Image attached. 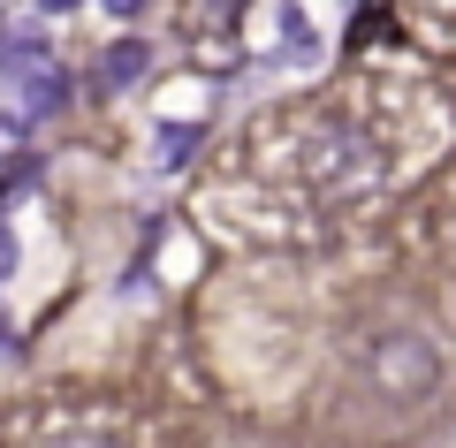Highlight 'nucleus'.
<instances>
[{"mask_svg": "<svg viewBox=\"0 0 456 448\" xmlns=\"http://www.w3.org/2000/svg\"><path fill=\"white\" fill-rule=\"evenodd\" d=\"M38 8H46V16H69V8H77V0H38Z\"/></svg>", "mask_w": 456, "mask_h": 448, "instance_id": "nucleus-8", "label": "nucleus"}, {"mask_svg": "<svg viewBox=\"0 0 456 448\" xmlns=\"http://www.w3.org/2000/svg\"><path fill=\"white\" fill-rule=\"evenodd\" d=\"M23 144H31V114H8V107H0V152H23Z\"/></svg>", "mask_w": 456, "mask_h": 448, "instance_id": "nucleus-5", "label": "nucleus"}, {"mask_svg": "<svg viewBox=\"0 0 456 448\" xmlns=\"http://www.w3.org/2000/svg\"><path fill=\"white\" fill-rule=\"evenodd\" d=\"M244 16L251 0H183V31H191V61L206 77H228V69H244L251 46H244Z\"/></svg>", "mask_w": 456, "mask_h": 448, "instance_id": "nucleus-2", "label": "nucleus"}, {"mask_svg": "<svg viewBox=\"0 0 456 448\" xmlns=\"http://www.w3.org/2000/svg\"><path fill=\"white\" fill-rule=\"evenodd\" d=\"M137 8H145V0H107V16H122V23H130Z\"/></svg>", "mask_w": 456, "mask_h": 448, "instance_id": "nucleus-7", "label": "nucleus"}, {"mask_svg": "<svg viewBox=\"0 0 456 448\" xmlns=\"http://www.w3.org/2000/svg\"><path fill=\"white\" fill-rule=\"evenodd\" d=\"M0 77L16 84V99H23V114H53L69 99V77H61V61H53L38 38H16V46H0Z\"/></svg>", "mask_w": 456, "mask_h": 448, "instance_id": "nucleus-3", "label": "nucleus"}, {"mask_svg": "<svg viewBox=\"0 0 456 448\" xmlns=\"http://www.w3.org/2000/svg\"><path fill=\"white\" fill-rule=\"evenodd\" d=\"M8 273H16V236L0 228V281H8Z\"/></svg>", "mask_w": 456, "mask_h": 448, "instance_id": "nucleus-6", "label": "nucleus"}, {"mask_svg": "<svg viewBox=\"0 0 456 448\" xmlns=\"http://www.w3.org/2000/svg\"><path fill=\"white\" fill-rule=\"evenodd\" d=\"M145 61H152V46H145V38H122V46L107 53V84H130V77H145Z\"/></svg>", "mask_w": 456, "mask_h": 448, "instance_id": "nucleus-4", "label": "nucleus"}, {"mask_svg": "<svg viewBox=\"0 0 456 448\" xmlns=\"http://www.w3.org/2000/svg\"><path fill=\"white\" fill-rule=\"evenodd\" d=\"M8 350H16V327H0V357H8Z\"/></svg>", "mask_w": 456, "mask_h": 448, "instance_id": "nucleus-9", "label": "nucleus"}, {"mask_svg": "<svg viewBox=\"0 0 456 448\" xmlns=\"http://www.w3.org/2000/svg\"><path fill=\"white\" fill-rule=\"evenodd\" d=\"M297 183H305L312 206H358L365 191H380V144L365 137V129L335 122V114H312L305 129H297Z\"/></svg>", "mask_w": 456, "mask_h": 448, "instance_id": "nucleus-1", "label": "nucleus"}]
</instances>
